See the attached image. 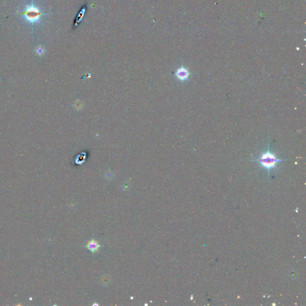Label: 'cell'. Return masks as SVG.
I'll list each match as a JSON object with an SVG mask.
<instances>
[{
    "label": "cell",
    "instance_id": "cell-1",
    "mask_svg": "<svg viewBox=\"0 0 306 306\" xmlns=\"http://www.w3.org/2000/svg\"><path fill=\"white\" fill-rule=\"evenodd\" d=\"M287 160L283 159H279L276 157V154L271 153L270 151L269 145H268L267 150L265 153H262L260 158L257 159H255L254 161H256L260 163L261 166L267 169L269 171L270 169L273 168H276V165L280 162Z\"/></svg>",
    "mask_w": 306,
    "mask_h": 306
},
{
    "label": "cell",
    "instance_id": "cell-2",
    "mask_svg": "<svg viewBox=\"0 0 306 306\" xmlns=\"http://www.w3.org/2000/svg\"><path fill=\"white\" fill-rule=\"evenodd\" d=\"M175 76L179 80L184 81L188 80L190 78L191 73L187 68L182 66L181 67L177 69Z\"/></svg>",
    "mask_w": 306,
    "mask_h": 306
},
{
    "label": "cell",
    "instance_id": "cell-3",
    "mask_svg": "<svg viewBox=\"0 0 306 306\" xmlns=\"http://www.w3.org/2000/svg\"><path fill=\"white\" fill-rule=\"evenodd\" d=\"M100 247V245L94 239H92V240L89 242V243L86 245V248L93 253L97 252Z\"/></svg>",
    "mask_w": 306,
    "mask_h": 306
},
{
    "label": "cell",
    "instance_id": "cell-4",
    "mask_svg": "<svg viewBox=\"0 0 306 306\" xmlns=\"http://www.w3.org/2000/svg\"><path fill=\"white\" fill-rule=\"evenodd\" d=\"M26 15L28 16V19H30L29 20H34L38 18V16H39V13L36 9L32 8L28 10Z\"/></svg>",
    "mask_w": 306,
    "mask_h": 306
}]
</instances>
